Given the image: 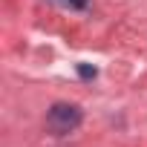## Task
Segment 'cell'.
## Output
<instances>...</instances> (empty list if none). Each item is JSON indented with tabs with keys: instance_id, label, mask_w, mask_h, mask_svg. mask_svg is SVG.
I'll use <instances>...</instances> for the list:
<instances>
[{
	"instance_id": "2",
	"label": "cell",
	"mask_w": 147,
	"mask_h": 147,
	"mask_svg": "<svg viewBox=\"0 0 147 147\" xmlns=\"http://www.w3.org/2000/svg\"><path fill=\"white\" fill-rule=\"evenodd\" d=\"M95 66H90V63H78V75L84 78V81H90V78H95Z\"/></svg>"
},
{
	"instance_id": "1",
	"label": "cell",
	"mask_w": 147,
	"mask_h": 147,
	"mask_svg": "<svg viewBox=\"0 0 147 147\" xmlns=\"http://www.w3.org/2000/svg\"><path fill=\"white\" fill-rule=\"evenodd\" d=\"M81 124V110L75 104H55L49 113H46V127L55 133V136H63L69 130H75Z\"/></svg>"
},
{
	"instance_id": "3",
	"label": "cell",
	"mask_w": 147,
	"mask_h": 147,
	"mask_svg": "<svg viewBox=\"0 0 147 147\" xmlns=\"http://www.w3.org/2000/svg\"><path fill=\"white\" fill-rule=\"evenodd\" d=\"M66 3H69L72 9H84V6H87V0H66Z\"/></svg>"
}]
</instances>
